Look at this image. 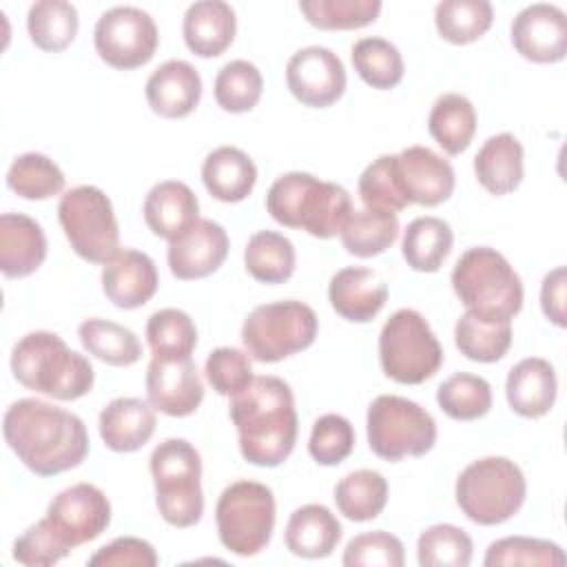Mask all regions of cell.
<instances>
[{
  "instance_id": "32",
  "label": "cell",
  "mask_w": 567,
  "mask_h": 567,
  "mask_svg": "<svg viewBox=\"0 0 567 567\" xmlns=\"http://www.w3.org/2000/svg\"><path fill=\"white\" fill-rule=\"evenodd\" d=\"M454 244L450 224L441 217H416L408 224L401 241V252L408 266L416 272H436L447 259Z\"/></svg>"
},
{
  "instance_id": "49",
  "label": "cell",
  "mask_w": 567,
  "mask_h": 567,
  "mask_svg": "<svg viewBox=\"0 0 567 567\" xmlns=\"http://www.w3.org/2000/svg\"><path fill=\"white\" fill-rule=\"evenodd\" d=\"M354 450V427L341 414H323L312 423L308 452L319 465H339Z\"/></svg>"
},
{
  "instance_id": "28",
  "label": "cell",
  "mask_w": 567,
  "mask_h": 567,
  "mask_svg": "<svg viewBox=\"0 0 567 567\" xmlns=\"http://www.w3.org/2000/svg\"><path fill=\"white\" fill-rule=\"evenodd\" d=\"M474 175L496 197L516 190L525 175L523 144L512 133L487 137L474 157Z\"/></svg>"
},
{
  "instance_id": "23",
  "label": "cell",
  "mask_w": 567,
  "mask_h": 567,
  "mask_svg": "<svg viewBox=\"0 0 567 567\" xmlns=\"http://www.w3.org/2000/svg\"><path fill=\"white\" fill-rule=\"evenodd\" d=\"M47 259L42 226L22 213L0 215V270L9 279L33 275Z\"/></svg>"
},
{
  "instance_id": "8",
  "label": "cell",
  "mask_w": 567,
  "mask_h": 567,
  "mask_svg": "<svg viewBox=\"0 0 567 567\" xmlns=\"http://www.w3.org/2000/svg\"><path fill=\"white\" fill-rule=\"evenodd\" d=\"M379 361L388 379L419 385L439 372L443 348L419 310L401 308L381 328Z\"/></svg>"
},
{
  "instance_id": "16",
  "label": "cell",
  "mask_w": 567,
  "mask_h": 567,
  "mask_svg": "<svg viewBox=\"0 0 567 567\" xmlns=\"http://www.w3.org/2000/svg\"><path fill=\"white\" fill-rule=\"evenodd\" d=\"M146 399L166 416H190L204 401V383L193 357H153L146 368Z\"/></svg>"
},
{
  "instance_id": "50",
  "label": "cell",
  "mask_w": 567,
  "mask_h": 567,
  "mask_svg": "<svg viewBox=\"0 0 567 567\" xmlns=\"http://www.w3.org/2000/svg\"><path fill=\"white\" fill-rule=\"evenodd\" d=\"M204 374L213 390L221 396H237L241 394L255 379L252 365L246 352L237 348H215L204 363Z\"/></svg>"
},
{
  "instance_id": "24",
  "label": "cell",
  "mask_w": 567,
  "mask_h": 567,
  "mask_svg": "<svg viewBox=\"0 0 567 567\" xmlns=\"http://www.w3.org/2000/svg\"><path fill=\"white\" fill-rule=\"evenodd\" d=\"M199 219L197 195L177 179L157 182L144 199V221L159 239L173 241Z\"/></svg>"
},
{
  "instance_id": "37",
  "label": "cell",
  "mask_w": 567,
  "mask_h": 567,
  "mask_svg": "<svg viewBox=\"0 0 567 567\" xmlns=\"http://www.w3.org/2000/svg\"><path fill=\"white\" fill-rule=\"evenodd\" d=\"M454 343L470 361H501L512 346V321H489L465 312L454 326Z\"/></svg>"
},
{
  "instance_id": "4",
  "label": "cell",
  "mask_w": 567,
  "mask_h": 567,
  "mask_svg": "<svg viewBox=\"0 0 567 567\" xmlns=\"http://www.w3.org/2000/svg\"><path fill=\"white\" fill-rule=\"evenodd\" d=\"M266 210L286 228H301L312 237L330 239L343 230L354 208L343 186L292 171L272 182Z\"/></svg>"
},
{
  "instance_id": "38",
  "label": "cell",
  "mask_w": 567,
  "mask_h": 567,
  "mask_svg": "<svg viewBox=\"0 0 567 567\" xmlns=\"http://www.w3.org/2000/svg\"><path fill=\"white\" fill-rule=\"evenodd\" d=\"M78 11L64 0H40L29 7L27 31L31 42L49 53L64 51L78 35Z\"/></svg>"
},
{
  "instance_id": "14",
  "label": "cell",
  "mask_w": 567,
  "mask_h": 567,
  "mask_svg": "<svg viewBox=\"0 0 567 567\" xmlns=\"http://www.w3.org/2000/svg\"><path fill=\"white\" fill-rule=\"evenodd\" d=\"M44 523L69 551L95 540L111 523V503L106 494L91 483H75L62 489L49 503Z\"/></svg>"
},
{
  "instance_id": "46",
  "label": "cell",
  "mask_w": 567,
  "mask_h": 567,
  "mask_svg": "<svg viewBox=\"0 0 567 567\" xmlns=\"http://www.w3.org/2000/svg\"><path fill=\"white\" fill-rule=\"evenodd\" d=\"M299 11L321 31H346L372 24L381 13V0H301Z\"/></svg>"
},
{
  "instance_id": "10",
  "label": "cell",
  "mask_w": 567,
  "mask_h": 567,
  "mask_svg": "<svg viewBox=\"0 0 567 567\" xmlns=\"http://www.w3.org/2000/svg\"><path fill=\"white\" fill-rule=\"evenodd\" d=\"M275 514V496L268 485L235 481L217 498V536L235 556H257L272 538Z\"/></svg>"
},
{
  "instance_id": "39",
  "label": "cell",
  "mask_w": 567,
  "mask_h": 567,
  "mask_svg": "<svg viewBox=\"0 0 567 567\" xmlns=\"http://www.w3.org/2000/svg\"><path fill=\"white\" fill-rule=\"evenodd\" d=\"M494 22V9L487 0H443L434 9V24L443 40L470 44L485 35Z\"/></svg>"
},
{
  "instance_id": "31",
  "label": "cell",
  "mask_w": 567,
  "mask_h": 567,
  "mask_svg": "<svg viewBox=\"0 0 567 567\" xmlns=\"http://www.w3.org/2000/svg\"><path fill=\"white\" fill-rule=\"evenodd\" d=\"M427 131L447 155H461L476 133L474 104L461 93H443L432 104Z\"/></svg>"
},
{
  "instance_id": "20",
  "label": "cell",
  "mask_w": 567,
  "mask_h": 567,
  "mask_svg": "<svg viewBox=\"0 0 567 567\" xmlns=\"http://www.w3.org/2000/svg\"><path fill=\"white\" fill-rule=\"evenodd\" d=\"M157 286L159 275L153 259L135 248L120 250L102 268V290L106 299L122 310H133L151 301Z\"/></svg>"
},
{
  "instance_id": "11",
  "label": "cell",
  "mask_w": 567,
  "mask_h": 567,
  "mask_svg": "<svg viewBox=\"0 0 567 567\" xmlns=\"http://www.w3.org/2000/svg\"><path fill=\"white\" fill-rule=\"evenodd\" d=\"M370 450L390 463L408 456H423L436 443V423L419 403L396 396H377L365 416Z\"/></svg>"
},
{
  "instance_id": "43",
  "label": "cell",
  "mask_w": 567,
  "mask_h": 567,
  "mask_svg": "<svg viewBox=\"0 0 567 567\" xmlns=\"http://www.w3.org/2000/svg\"><path fill=\"white\" fill-rule=\"evenodd\" d=\"M439 408L454 421H476L492 410V385L470 372H456L436 390Z\"/></svg>"
},
{
  "instance_id": "3",
  "label": "cell",
  "mask_w": 567,
  "mask_h": 567,
  "mask_svg": "<svg viewBox=\"0 0 567 567\" xmlns=\"http://www.w3.org/2000/svg\"><path fill=\"white\" fill-rule=\"evenodd\" d=\"M11 372L27 390L58 401L82 399L95 381L91 361L47 330L29 332L13 346Z\"/></svg>"
},
{
  "instance_id": "7",
  "label": "cell",
  "mask_w": 567,
  "mask_h": 567,
  "mask_svg": "<svg viewBox=\"0 0 567 567\" xmlns=\"http://www.w3.org/2000/svg\"><path fill=\"white\" fill-rule=\"evenodd\" d=\"M159 516L173 527H193L204 514L202 456L186 439H166L151 454Z\"/></svg>"
},
{
  "instance_id": "1",
  "label": "cell",
  "mask_w": 567,
  "mask_h": 567,
  "mask_svg": "<svg viewBox=\"0 0 567 567\" xmlns=\"http://www.w3.org/2000/svg\"><path fill=\"white\" fill-rule=\"evenodd\" d=\"M11 452L38 476H55L78 467L89 454L84 421L40 399L13 401L2 419Z\"/></svg>"
},
{
  "instance_id": "48",
  "label": "cell",
  "mask_w": 567,
  "mask_h": 567,
  "mask_svg": "<svg viewBox=\"0 0 567 567\" xmlns=\"http://www.w3.org/2000/svg\"><path fill=\"white\" fill-rule=\"evenodd\" d=\"M357 188L365 208L399 213L408 206L396 182L394 155H379L374 162H370L363 168Z\"/></svg>"
},
{
  "instance_id": "9",
  "label": "cell",
  "mask_w": 567,
  "mask_h": 567,
  "mask_svg": "<svg viewBox=\"0 0 567 567\" xmlns=\"http://www.w3.org/2000/svg\"><path fill=\"white\" fill-rule=\"evenodd\" d=\"M319 319L297 299L257 306L241 326V343L259 363H277L315 343Z\"/></svg>"
},
{
  "instance_id": "21",
  "label": "cell",
  "mask_w": 567,
  "mask_h": 567,
  "mask_svg": "<svg viewBox=\"0 0 567 567\" xmlns=\"http://www.w3.org/2000/svg\"><path fill=\"white\" fill-rule=\"evenodd\" d=\"M151 111L166 120L190 115L202 100V75L186 60H166L146 80Z\"/></svg>"
},
{
  "instance_id": "26",
  "label": "cell",
  "mask_w": 567,
  "mask_h": 567,
  "mask_svg": "<svg viewBox=\"0 0 567 567\" xmlns=\"http://www.w3.org/2000/svg\"><path fill=\"white\" fill-rule=\"evenodd\" d=\"M237 18L224 0L193 2L182 22V35L190 53L199 58L221 55L235 40Z\"/></svg>"
},
{
  "instance_id": "18",
  "label": "cell",
  "mask_w": 567,
  "mask_h": 567,
  "mask_svg": "<svg viewBox=\"0 0 567 567\" xmlns=\"http://www.w3.org/2000/svg\"><path fill=\"white\" fill-rule=\"evenodd\" d=\"M512 44L529 62L551 64L567 53V18L556 4L525 7L512 22Z\"/></svg>"
},
{
  "instance_id": "33",
  "label": "cell",
  "mask_w": 567,
  "mask_h": 567,
  "mask_svg": "<svg viewBox=\"0 0 567 567\" xmlns=\"http://www.w3.org/2000/svg\"><path fill=\"white\" fill-rule=\"evenodd\" d=\"M339 237L350 255L361 259L377 257L385 252L399 237L396 213L374 208L352 210Z\"/></svg>"
},
{
  "instance_id": "30",
  "label": "cell",
  "mask_w": 567,
  "mask_h": 567,
  "mask_svg": "<svg viewBox=\"0 0 567 567\" xmlns=\"http://www.w3.org/2000/svg\"><path fill=\"white\" fill-rule=\"evenodd\" d=\"M284 538L295 556L326 558L341 540V523L326 505L308 503L290 514Z\"/></svg>"
},
{
  "instance_id": "2",
  "label": "cell",
  "mask_w": 567,
  "mask_h": 567,
  "mask_svg": "<svg viewBox=\"0 0 567 567\" xmlns=\"http://www.w3.org/2000/svg\"><path fill=\"white\" fill-rule=\"evenodd\" d=\"M244 461L259 467L281 465L297 443V410L290 385L272 374L252 383L228 405Z\"/></svg>"
},
{
  "instance_id": "35",
  "label": "cell",
  "mask_w": 567,
  "mask_h": 567,
  "mask_svg": "<svg viewBox=\"0 0 567 567\" xmlns=\"http://www.w3.org/2000/svg\"><path fill=\"white\" fill-rule=\"evenodd\" d=\"M78 337L89 354L109 365L126 368L142 359V343L135 332L115 321L97 317L84 319L78 328Z\"/></svg>"
},
{
  "instance_id": "53",
  "label": "cell",
  "mask_w": 567,
  "mask_h": 567,
  "mask_svg": "<svg viewBox=\"0 0 567 567\" xmlns=\"http://www.w3.org/2000/svg\"><path fill=\"white\" fill-rule=\"evenodd\" d=\"M91 567H155L157 554L155 547L135 536H120L109 545L100 547L91 558Z\"/></svg>"
},
{
  "instance_id": "34",
  "label": "cell",
  "mask_w": 567,
  "mask_h": 567,
  "mask_svg": "<svg viewBox=\"0 0 567 567\" xmlns=\"http://www.w3.org/2000/svg\"><path fill=\"white\" fill-rule=\"evenodd\" d=\"M295 246L275 230H257L244 248V266L259 284H284L295 272Z\"/></svg>"
},
{
  "instance_id": "42",
  "label": "cell",
  "mask_w": 567,
  "mask_h": 567,
  "mask_svg": "<svg viewBox=\"0 0 567 567\" xmlns=\"http://www.w3.org/2000/svg\"><path fill=\"white\" fill-rule=\"evenodd\" d=\"M146 343L153 357L186 359L197 346L195 321L177 308H162L146 321Z\"/></svg>"
},
{
  "instance_id": "17",
  "label": "cell",
  "mask_w": 567,
  "mask_h": 567,
  "mask_svg": "<svg viewBox=\"0 0 567 567\" xmlns=\"http://www.w3.org/2000/svg\"><path fill=\"white\" fill-rule=\"evenodd\" d=\"M396 182L408 204L439 206L447 202L456 186L454 168L427 146H408L394 155Z\"/></svg>"
},
{
  "instance_id": "41",
  "label": "cell",
  "mask_w": 567,
  "mask_h": 567,
  "mask_svg": "<svg viewBox=\"0 0 567 567\" xmlns=\"http://www.w3.org/2000/svg\"><path fill=\"white\" fill-rule=\"evenodd\" d=\"M350 55L357 75L372 89L388 91L403 80V58L385 38H361Z\"/></svg>"
},
{
  "instance_id": "13",
  "label": "cell",
  "mask_w": 567,
  "mask_h": 567,
  "mask_svg": "<svg viewBox=\"0 0 567 567\" xmlns=\"http://www.w3.org/2000/svg\"><path fill=\"white\" fill-rule=\"evenodd\" d=\"M97 55L113 69L131 71L151 62L159 33L155 20L137 7H113L104 11L93 29Z\"/></svg>"
},
{
  "instance_id": "29",
  "label": "cell",
  "mask_w": 567,
  "mask_h": 567,
  "mask_svg": "<svg viewBox=\"0 0 567 567\" xmlns=\"http://www.w3.org/2000/svg\"><path fill=\"white\" fill-rule=\"evenodd\" d=\"M202 182L215 199L237 204L252 193L257 184V166L241 148L219 146L206 155L202 164Z\"/></svg>"
},
{
  "instance_id": "19",
  "label": "cell",
  "mask_w": 567,
  "mask_h": 567,
  "mask_svg": "<svg viewBox=\"0 0 567 567\" xmlns=\"http://www.w3.org/2000/svg\"><path fill=\"white\" fill-rule=\"evenodd\" d=\"M228 235L213 219H197L184 235L168 241V268L182 281L204 279L219 270L228 255Z\"/></svg>"
},
{
  "instance_id": "22",
  "label": "cell",
  "mask_w": 567,
  "mask_h": 567,
  "mask_svg": "<svg viewBox=\"0 0 567 567\" xmlns=\"http://www.w3.org/2000/svg\"><path fill=\"white\" fill-rule=\"evenodd\" d=\"M330 306L339 317L352 323L372 321L388 301L385 279L361 266H348L332 275L328 286Z\"/></svg>"
},
{
  "instance_id": "36",
  "label": "cell",
  "mask_w": 567,
  "mask_h": 567,
  "mask_svg": "<svg viewBox=\"0 0 567 567\" xmlns=\"http://www.w3.org/2000/svg\"><path fill=\"white\" fill-rule=\"evenodd\" d=\"M334 503L348 520L365 523L377 518L388 503V481L374 470H354L334 485Z\"/></svg>"
},
{
  "instance_id": "51",
  "label": "cell",
  "mask_w": 567,
  "mask_h": 567,
  "mask_svg": "<svg viewBox=\"0 0 567 567\" xmlns=\"http://www.w3.org/2000/svg\"><path fill=\"white\" fill-rule=\"evenodd\" d=\"M343 565L346 567H403L405 549L403 543L383 529L365 532L354 536L343 549Z\"/></svg>"
},
{
  "instance_id": "5",
  "label": "cell",
  "mask_w": 567,
  "mask_h": 567,
  "mask_svg": "<svg viewBox=\"0 0 567 567\" xmlns=\"http://www.w3.org/2000/svg\"><path fill=\"white\" fill-rule=\"evenodd\" d=\"M450 279L458 301L481 319L512 321L523 308V281L496 248H467Z\"/></svg>"
},
{
  "instance_id": "45",
  "label": "cell",
  "mask_w": 567,
  "mask_h": 567,
  "mask_svg": "<svg viewBox=\"0 0 567 567\" xmlns=\"http://www.w3.org/2000/svg\"><path fill=\"white\" fill-rule=\"evenodd\" d=\"M261 71L248 60H230L215 75V102L228 113L252 111L261 100Z\"/></svg>"
},
{
  "instance_id": "6",
  "label": "cell",
  "mask_w": 567,
  "mask_h": 567,
  "mask_svg": "<svg viewBox=\"0 0 567 567\" xmlns=\"http://www.w3.org/2000/svg\"><path fill=\"white\" fill-rule=\"evenodd\" d=\"M456 505L476 525H501L525 503L527 483L520 467L505 456L470 463L456 478Z\"/></svg>"
},
{
  "instance_id": "12",
  "label": "cell",
  "mask_w": 567,
  "mask_h": 567,
  "mask_svg": "<svg viewBox=\"0 0 567 567\" xmlns=\"http://www.w3.org/2000/svg\"><path fill=\"white\" fill-rule=\"evenodd\" d=\"M58 219L73 252L89 264H109L120 252L113 204L97 186H75L60 197Z\"/></svg>"
},
{
  "instance_id": "40",
  "label": "cell",
  "mask_w": 567,
  "mask_h": 567,
  "mask_svg": "<svg viewBox=\"0 0 567 567\" xmlns=\"http://www.w3.org/2000/svg\"><path fill=\"white\" fill-rule=\"evenodd\" d=\"M62 168L44 153H22L7 171V186L24 199H49L64 190Z\"/></svg>"
},
{
  "instance_id": "54",
  "label": "cell",
  "mask_w": 567,
  "mask_h": 567,
  "mask_svg": "<svg viewBox=\"0 0 567 567\" xmlns=\"http://www.w3.org/2000/svg\"><path fill=\"white\" fill-rule=\"evenodd\" d=\"M565 286H567V270L565 266H556L543 277L540 286V308L543 315L558 328H565Z\"/></svg>"
},
{
  "instance_id": "25",
  "label": "cell",
  "mask_w": 567,
  "mask_h": 567,
  "mask_svg": "<svg viewBox=\"0 0 567 567\" xmlns=\"http://www.w3.org/2000/svg\"><path fill=\"white\" fill-rule=\"evenodd\" d=\"M558 381L554 365L540 357L520 359L507 374L505 396L509 408L525 419L545 416L556 403Z\"/></svg>"
},
{
  "instance_id": "52",
  "label": "cell",
  "mask_w": 567,
  "mask_h": 567,
  "mask_svg": "<svg viewBox=\"0 0 567 567\" xmlns=\"http://www.w3.org/2000/svg\"><path fill=\"white\" fill-rule=\"evenodd\" d=\"M69 554L66 547L53 536L44 518L24 529L13 543V560L27 567H49Z\"/></svg>"
},
{
  "instance_id": "15",
  "label": "cell",
  "mask_w": 567,
  "mask_h": 567,
  "mask_svg": "<svg viewBox=\"0 0 567 567\" xmlns=\"http://www.w3.org/2000/svg\"><path fill=\"white\" fill-rule=\"evenodd\" d=\"M286 84L303 106L326 109L334 104L348 84L341 58L326 47H303L286 64Z\"/></svg>"
},
{
  "instance_id": "47",
  "label": "cell",
  "mask_w": 567,
  "mask_h": 567,
  "mask_svg": "<svg viewBox=\"0 0 567 567\" xmlns=\"http://www.w3.org/2000/svg\"><path fill=\"white\" fill-rule=\"evenodd\" d=\"M567 563L560 545L532 538V536H505L494 540L483 558L485 567H503V565H545V567H563Z\"/></svg>"
},
{
  "instance_id": "27",
  "label": "cell",
  "mask_w": 567,
  "mask_h": 567,
  "mask_svg": "<svg viewBox=\"0 0 567 567\" xmlns=\"http://www.w3.org/2000/svg\"><path fill=\"white\" fill-rule=\"evenodd\" d=\"M155 412L148 401L117 396L100 412V436L113 452H135L155 434Z\"/></svg>"
},
{
  "instance_id": "44",
  "label": "cell",
  "mask_w": 567,
  "mask_h": 567,
  "mask_svg": "<svg viewBox=\"0 0 567 567\" xmlns=\"http://www.w3.org/2000/svg\"><path fill=\"white\" fill-rule=\"evenodd\" d=\"M474 543L470 534L456 525H430L416 540V560L421 567H467L472 563Z\"/></svg>"
}]
</instances>
